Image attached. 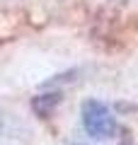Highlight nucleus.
<instances>
[{
  "instance_id": "f257e3e1",
  "label": "nucleus",
  "mask_w": 138,
  "mask_h": 145,
  "mask_svg": "<svg viewBox=\"0 0 138 145\" xmlns=\"http://www.w3.org/2000/svg\"><path fill=\"white\" fill-rule=\"evenodd\" d=\"M82 126L92 138H109L116 133V116L112 114V109L104 106L97 99H87L82 104Z\"/></svg>"
}]
</instances>
